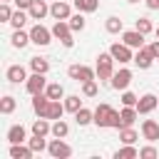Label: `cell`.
Instances as JSON below:
<instances>
[{"label":"cell","mask_w":159,"mask_h":159,"mask_svg":"<svg viewBox=\"0 0 159 159\" xmlns=\"http://www.w3.org/2000/svg\"><path fill=\"white\" fill-rule=\"evenodd\" d=\"M32 154H35V149L30 147V144H10V157L12 159H32Z\"/></svg>","instance_id":"18"},{"label":"cell","mask_w":159,"mask_h":159,"mask_svg":"<svg viewBox=\"0 0 159 159\" xmlns=\"http://www.w3.org/2000/svg\"><path fill=\"white\" fill-rule=\"evenodd\" d=\"M27 12H30V20H42L45 15H50V5H47L45 0H35Z\"/></svg>","instance_id":"20"},{"label":"cell","mask_w":159,"mask_h":159,"mask_svg":"<svg viewBox=\"0 0 159 159\" xmlns=\"http://www.w3.org/2000/svg\"><path fill=\"white\" fill-rule=\"evenodd\" d=\"M47 154L55 157V159H67V157H72V147L67 142H62L60 137H55L50 142V147H47Z\"/></svg>","instance_id":"7"},{"label":"cell","mask_w":159,"mask_h":159,"mask_svg":"<svg viewBox=\"0 0 159 159\" xmlns=\"http://www.w3.org/2000/svg\"><path fill=\"white\" fill-rule=\"evenodd\" d=\"M142 137H144L147 142H157V139H159V122L144 119V122H142Z\"/></svg>","instance_id":"17"},{"label":"cell","mask_w":159,"mask_h":159,"mask_svg":"<svg viewBox=\"0 0 159 159\" xmlns=\"http://www.w3.org/2000/svg\"><path fill=\"white\" fill-rule=\"evenodd\" d=\"M30 70L32 72H42V75H47V70H50V60L47 57H30Z\"/></svg>","instance_id":"27"},{"label":"cell","mask_w":159,"mask_h":159,"mask_svg":"<svg viewBox=\"0 0 159 159\" xmlns=\"http://www.w3.org/2000/svg\"><path fill=\"white\" fill-rule=\"evenodd\" d=\"M157 104H159V97L152 94V92H147V94L139 97V102H137V112H139V114H149V112L157 109Z\"/></svg>","instance_id":"11"},{"label":"cell","mask_w":159,"mask_h":159,"mask_svg":"<svg viewBox=\"0 0 159 159\" xmlns=\"http://www.w3.org/2000/svg\"><path fill=\"white\" fill-rule=\"evenodd\" d=\"M75 122H77L80 127H87L89 122H94V112L87 109V107H80V109L75 112Z\"/></svg>","instance_id":"24"},{"label":"cell","mask_w":159,"mask_h":159,"mask_svg":"<svg viewBox=\"0 0 159 159\" xmlns=\"http://www.w3.org/2000/svg\"><path fill=\"white\" fill-rule=\"evenodd\" d=\"M62 102H65V109H67V112H72V114H75V112L82 107V99H80V94H67Z\"/></svg>","instance_id":"33"},{"label":"cell","mask_w":159,"mask_h":159,"mask_svg":"<svg viewBox=\"0 0 159 159\" xmlns=\"http://www.w3.org/2000/svg\"><path fill=\"white\" fill-rule=\"evenodd\" d=\"M137 139H139V134H137L134 127H124V129H119V142H122V144H134Z\"/></svg>","instance_id":"31"},{"label":"cell","mask_w":159,"mask_h":159,"mask_svg":"<svg viewBox=\"0 0 159 159\" xmlns=\"http://www.w3.org/2000/svg\"><path fill=\"white\" fill-rule=\"evenodd\" d=\"M104 30H107L109 35H119V32H124V22H122L117 15H112V17H107V22H104Z\"/></svg>","instance_id":"26"},{"label":"cell","mask_w":159,"mask_h":159,"mask_svg":"<svg viewBox=\"0 0 159 159\" xmlns=\"http://www.w3.org/2000/svg\"><path fill=\"white\" fill-rule=\"evenodd\" d=\"M109 84L114 87V89H127L129 84H132V70H127V67H122V70H117L114 75H112V80H109Z\"/></svg>","instance_id":"9"},{"label":"cell","mask_w":159,"mask_h":159,"mask_svg":"<svg viewBox=\"0 0 159 159\" xmlns=\"http://www.w3.org/2000/svg\"><path fill=\"white\" fill-rule=\"evenodd\" d=\"M99 87H97V80H87L82 82V97H97Z\"/></svg>","instance_id":"36"},{"label":"cell","mask_w":159,"mask_h":159,"mask_svg":"<svg viewBox=\"0 0 159 159\" xmlns=\"http://www.w3.org/2000/svg\"><path fill=\"white\" fill-rule=\"evenodd\" d=\"M127 2H139V0H127Z\"/></svg>","instance_id":"46"},{"label":"cell","mask_w":159,"mask_h":159,"mask_svg":"<svg viewBox=\"0 0 159 159\" xmlns=\"http://www.w3.org/2000/svg\"><path fill=\"white\" fill-rule=\"evenodd\" d=\"M52 35H55L65 47H72V45H75V40H72V27H70L67 20H55V25H52Z\"/></svg>","instance_id":"3"},{"label":"cell","mask_w":159,"mask_h":159,"mask_svg":"<svg viewBox=\"0 0 159 159\" xmlns=\"http://www.w3.org/2000/svg\"><path fill=\"white\" fill-rule=\"evenodd\" d=\"M154 35H157V37H159V27H154Z\"/></svg>","instance_id":"45"},{"label":"cell","mask_w":159,"mask_h":159,"mask_svg":"<svg viewBox=\"0 0 159 159\" xmlns=\"http://www.w3.org/2000/svg\"><path fill=\"white\" fill-rule=\"evenodd\" d=\"M94 124H97L99 129H107V127L119 129V112H117L112 104L102 102V104H97V109H94Z\"/></svg>","instance_id":"1"},{"label":"cell","mask_w":159,"mask_h":159,"mask_svg":"<svg viewBox=\"0 0 159 159\" xmlns=\"http://www.w3.org/2000/svg\"><path fill=\"white\" fill-rule=\"evenodd\" d=\"M114 57H112V52L107 50V52H99L97 55V77L99 80H112V75H114Z\"/></svg>","instance_id":"2"},{"label":"cell","mask_w":159,"mask_h":159,"mask_svg":"<svg viewBox=\"0 0 159 159\" xmlns=\"http://www.w3.org/2000/svg\"><path fill=\"white\" fill-rule=\"evenodd\" d=\"M137 117H139L137 107H127V104H122V109H119V129L132 127V124L137 122Z\"/></svg>","instance_id":"13"},{"label":"cell","mask_w":159,"mask_h":159,"mask_svg":"<svg viewBox=\"0 0 159 159\" xmlns=\"http://www.w3.org/2000/svg\"><path fill=\"white\" fill-rule=\"evenodd\" d=\"M10 42H12V47L22 50V47H27V42H32V40H30V32H25V30H15L12 37H10Z\"/></svg>","instance_id":"23"},{"label":"cell","mask_w":159,"mask_h":159,"mask_svg":"<svg viewBox=\"0 0 159 159\" xmlns=\"http://www.w3.org/2000/svg\"><path fill=\"white\" fill-rule=\"evenodd\" d=\"M134 62H137V67H139V70H149V67H152L154 55L149 52V47H147V45H144V47H139V50L134 52Z\"/></svg>","instance_id":"14"},{"label":"cell","mask_w":159,"mask_h":159,"mask_svg":"<svg viewBox=\"0 0 159 159\" xmlns=\"http://www.w3.org/2000/svg\"><path fill=\"white\" fill-rule=\"evenodd\" d=\"M45 92H47L50 99H65V87H62L60 82H47Z\"/></svg>","instance_id":"30"},{"label":"cell","mask_w":159,"mask_h":159,"mask_svg":"<svg viewBox=\"0 0 159 159\" xmlns=\"http://www.w3.org/2000/svg\"><path fill=\"white\" fill-rule=\"evenodd\" d=\"M47 107H50V97H47V92L32 94V112H35L37 117H45V114H47Z\"/></svg>","instance_id":"16"},{"label":"cell","mask_w":159,"mask_h":159,"mask_svg":"<svg viewBox=\"0 0 159 159\" xmlns=\"http://www.w3.org/2000/svg\"><path fill=\"white\" fill-rule=\"evenodd\" d=\"M75 7L80 12H94L99 7V0H75Z\"/></svg>","instance_id":"35"},{"label":"cell","mask_w":159,"mask_h":159,"mask_svg":"<svg viewBox=\"0 0 159 159\" xmlns=\"http://www.w3.org/2000/svg\"><path fill=\"white\" fill-rule=\"evenodd\" d=\"M32 134H40V137H47V134H52V124H50V119H47V117H40V119H35V122H32Z\"/></svg>","instance_id":"22"},{"label":"cell","mask_w":159,"mask_h":159,"mask_svg":"<svg viewBox=\"0 0 159 159\" xmlns=\"http://www.w3.org/2000/svg\"><path fill=\"white\" fill-rule=\"evenodd\" d=\"M67 134H70V124H67L65 119H55V124H52V137L65 139Z\"/></svg>","instance_id":"32"},{"label":"cell","mask_w":159,"mask_h":159,"mask_svg":"<svg viewBox=\"0 0 159 159\" xmlns=\"http://www.w3.org/2000/svg\"><path fill=\"white\" fill-rule=\"evenodd\" d=\"M149 10H159V0H144Z\"/></svg>","instance_id":"44"},{"label":"cell","mask_w":159,"mask_h":159,"mask_svg":"<svg viewBox=\"0 0 159 159\" xmlns=\"http://www.w3.org/2000/svg\"><path fill=\"white\" fill-rule=\"evenodd\" d=\"M50 15H52L55 20H70L72 7H70V2H65V0H52V5H50Z\"/></svg>","instance_id":"10"},{"label":"cell","mask_w":159,"mask_h":159,"mask_svg":"<svg viewBox=\"0 0 159 159\" xmlns=\"http://www.w3.org/2000/svg\"><path fill=\"white\" fill-rule=\"evenodd\" d=\"M12 7H10V2H0V20L2 22H10V17H12Z\"/></svg>","instance_id":"41"},{"label":"cell","mask_w":159,"mask_h":159,"mask_svg":"<svg viewBox=\"0 0 159 159\" xmlns=\"http://www.w3.org/2000/svg\"><path fill=\"white\" fill-rule=\"evenodd\" d=\"M7 142L10 144H20V142H27V129L22 124H12L7 129Z\"/></svg>","instance_id":"19"},{"label":"cell","mask_w":159,"mask_h":159,"mask_svg":"<svg viewBox=\"0 0 159 159\" xmlns=\"http://www.w3.org/2000/svg\"><path fill=\"white\" fill-rule=\"evenodd\" d=\"M55 35H52V30H47L45 25H32L30 27V40L35 42V45H40V47H45V45H50V40H52Z\"/></svg>","instance_id":"5"},{"label":"cell","mask_w":159,"mask_h":159,"mask_svg":"<svg viewBox=\"0 0 159 159\" xmlns=\"http://www.w3.org/2000/svg\"><path fill=\"white\" fill-rule=\"evenodd\" d=\"M27 17H30V12L17 7V10L12 12V17H10V25H12L15 30H22V27H25V22H27Z\"/></svg>","instance_id":"25"},{"label":"cell","mask_w":159,"mask_h":159,"mask_svg":"<svg viewBox=\"0 0 159 159\" xmlns=\"http://www.w3.org/2000/svg\"><path fill=\"white\" fill-rule=\"evenodd\" d=\"M137 157H139V149L134 144H124L122 149L114 152V159H137Z\"/></svg>","instance_id":"28"},{"label":"cell","mask_w":159,"mask_h":159,"mask_svg":"<svg viewBox=\"0 0 159 159\" xmlns=\"http://www.w3.org/2000/svg\"><path fill=\"white\" fill-rule=\"evenodd\" d=\"M134 27H137L142 35H149V32H154V25H152V20H149V17H139V20L134 22Z\"/></svg>","instance_id":"38"},{"label":"cell","mask_w":159,"mask_h":159,"mask_svg":"<svg viewBox=\"0 0 159 159\" xmlns=\"http://www.w3.org/2000/svg\"><path fill=\"white\" fill-rule=\"evenodd\" d=\"M27 144H30V147H32L35 152H45V149L50 147V144L45 142V137H40V134H32V137L27 139Z\"/></svg>","instance_id":"37"},{"label":"cell","mask_w":159,"mask_h":159,"mask_svg":"<svg viewBox=\"0 0 159 159\" xmlns=\"http://www.w3.org/2000/svg\"><path fill=\"white\" fill-rule=\"evenodd\" d=\"M67 109H65V102H60V99H50V107H47V119H62V114H65Z\"/></svg>","instance_id":"21"},{"label":"cell","mask_w":159,"mask_h":159,"mask_svg":"<svg viewBox=\"0 0 159 159\" xmlns=\"http://www.w3.org/2000/svg\"><path fill=\"white\" fill-rule=\"evenodd\" d=\"M122 42L124 45H129L132 50H139V47H144V35L134 27V30H124L122 32Z\"/></svg>","instance_id":"12"},{"label":"cell","mask_w":159,"mask_h":159,"mask_svg":"<svg viewBox=\"0 0 159 159\" xmlns=\"http://www.w3.org/2000/svg\"><path fill=\"white\" fill-rule=\"evenodd\" d=\"M147 47H149V52H152V55H154V60H159V37H157V40H154V42H149V45H147Z\"/></svg>","instance_id":"42"},{"label":"cell","mask_w":159,"mask_h":159,"mask_svg":"<svg viewBox=\"0 0 159 159\" xmlns=\"http://www.w3.org/2000/svg\"><path fill=\"white\" fill-rule=\"evenodd\" d=\"M154 157H159V152H157L154 142H149L147 147H142V149H139V159H154Z\"/></svg>","instance_id":"39"},{"label":"cell","mask_w":159,"mask_h":159,"mask_svg":"<svg viewBox=\"0 0 159 159\" xmlns=\"http://www.w3.org/2000/svg\"><path fill=\"white\" fill-rule=\"evenodd\" d=\"M0 2H10V0H0Z\"/></svg>","instance_id":"47"},{"label":"cell","mask_w":159,"mask_h":159,"mask_svg":"<svg viewBox=\"0 0 159 159\" xmlns=\"http://www.w3.org/2000/svg\"><path fill=\"white\" fill-rule=\"evenodd\" d=\"M122 104H127V107H137V102H139V97L134 94V92H129V89H122Z\"/></svg>","instance_id":"40"},{"label":"cell","mask_w":159,"mask_h":159,"mask_svg":"<svg viewBox=\"0 0 159 159\" xmlns=\"http://www.w3.org/2000/svg\"><path fill=\"white\" fill-rule=\"evenodd\" d=\"M67 22H70L72 32H82V30H84V25H87V20H84V12H80V10H77L75 15H70V20H67Z\"/></svg>","instance_id":"29"},{"label":"cell","mask_w":159,"mask_h":159,"mask_svg":"<svg viewBox=\"0 0 159 159\" xmlns=\"http://www.w3.org/2000/svg\"><path fill=\"white\" fill-rule=\"evenodd\" d=\"M109 52H112V57H114L119 65H127V62H132V60H134L132 47H129V45H124V42H112V45H109Z\"/></svg>","instance_id":"4"},{"label":"cell","mask_w":159,"mask_h":159,"mask_svg":"<svg viewBox=\"0 0 159 159\" xmlns=\"http://www.w3.org/2000/svg\"><path fill=\"white\" fill-rule=\"evenodd\" d=\"M5 77L12 82V84H20V82H27V70L22 65H10L5 70Z\"/></svg>","instance_id":"15"},{"label":"cell","mask_w":159,"mask_h":159,"mask_svg":"<svg viewBox=\"0 0 159 159\" xmlns=\"http://www.w3.org/2000/svg\"><path fill=\"white\" fill-rule=\"evenodd\" d=\"M45 87H47V80H45L42 72H32V75L27 77V82H25L27 94H40V92H45Z\"/></svg>","instance_id":"8"},{"label":"cell","mask_w":159,"mask_h":159,"mask_svg":"<svg viewBox=\"0 0 159 159\" xmlns=\"http://www.w3.org/2000/svg\"><path fill=\"white\" fill-rule=\"evenodd\" d=\"M67 75L72 80H77V82H87V80H94L97 77V70H92L87 65H70L67 67Z\"/></svg>","instance_id":"6"},{"label":"cell","mask_w":159,"mask_h":159,"mask_svg":"<svg viewBox=\"0 0 159 159\" xmlns=\"http://www.w3.org/2000/svg\"><path fill=\"white\" fill-rule=\"evenodd\" d=\"M15 107H17V102H15L12 94H5V97L0 99V112H2V114H12Z\"/></svg>","instance_id":"34"},{"label":"cell","mask_w":159,"mask_h":159,"mask_svg":"<svg viewBox=\"0 0 159 159\" xmlns=\"http://www.w3.org/2000/svg\"><path fill=\"white\" fill-rule=\"evenodd\" d=\"M12 2H15V5H17V7H20V10H30V7H32V2H35V0H12Z\"/></svg>","instance_id":"43"}]
</instances>
